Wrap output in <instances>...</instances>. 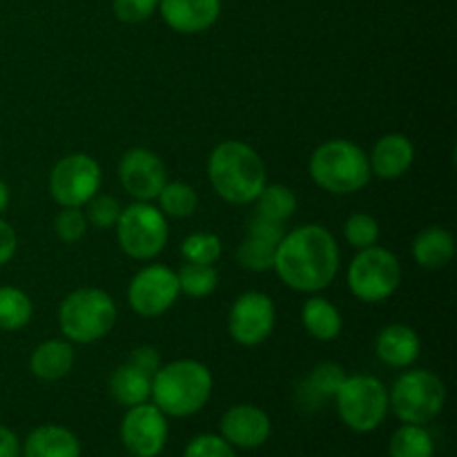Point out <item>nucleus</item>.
Listing matches in <instances>:
<instances>
[{
  "label": "nucleus",
  "instance_id": "32",
  "mask_svg": "<svg viewBox=\"0 0 457 457\" xmlns=\"http://www.w3.org/2000/svg\"><path fill=\"white\" fill-rule=\"evenodd\" d=\"M344 237H346V241L353 248H370V245L378 244L379 239V223L375 221L370 214H351V217L346 219V223H344Z\"/></svg>",
  "mask_w": 457,
  "mask_h": 457
},
{
  "label": "nucleus",
  "instance_id": "4",
  "mask_svg": "<svg viewBox=\"0 0 457 457\" xmlns=\"http://www.w3.org/2000/svg\"><path fill=\"white\" fill-rule=\"evenodd\" d=\"M308 170L312 181L330 195H355L369 186L373 177L369 154L360 145L344 138H333L317 147Z\"/></svg>",
  "mask_w": 457,
  "mask_h": 457
},
{
  "label": "nucleus",
  "instance_id": "19",
  "mask_svg": "<svg viewBox=\"0 0 457 457\" xmlns=\"http://www.w3.org/2000/svg\"><path fill=\"white\" fill-rule=\"evenodd\" d=\"M80 440L65 427L43 424L27 436L21 457H80Z\"/></svg>",
  "mask_w": 457,
  "mask_h": 457
},
{
  "label": "nucleus",
  "instance_id": "30",
  "mask_svg": "<svg viewBox=\"0 0 457 457\" xmlns=\"http://www.w3.org/2000/svg\"><path fill=\"white\" fill-rule=\"evenodd\" d=\"M181 254L186 263H204L214 266L221 257V239L212 232H195L181 244Z\"/></svg>",
  "mask_w": 457,
  "mask_h": 457
},
{
  "label": "nucleus",
  "instance_id": "7",
  "mask_svg": "<svg viewBox=\"0 0 457 457\" xmlns=\"http://www.w3.org/2000/svg\"><path fill=\"white\" fill-rule=\"evenodd\" d=\"M342 422L355 433H370L382 427L388 413V391L373 375H351L335 393Z\"/></svg>",
  "mask_w": 457,
  "mask_h": 457
},
{
  "label": "nucleus",
  "instance_id": "16",
  "mask_svg": "<svg viewBox=\"0 0 457 457\" xmlns=\"http://www.w3.org/2000/svg\"><path fill=\"white\" fill-rule=\"evenodd\" d=\"M163 21L179 34L210 29L221 13V0H159Z\"/></svg>",
  "mask_w": 457,
  "mask_h": 457
},
{
  "label": "nucleus",
  "instance_id": "28",
  "mask_svg": "<svg viewBox=\"0 0 457 457\" xmlns=\"http://www.w3.org/2000/svg\"><path fill=\"white\" fill-rule=\"evenodd\" d=\"M156 199L161 204V212L174 219L190 217V214H195L196 205H199V196H196L195 187L181 181L165 183Z\"/></svg>",
  "mask_w": 457,
  "mask_h": 457
},
{
  "label": "nucleus",
  "instance_id": "41",
  "mask_svg": "<svg viewBox=\"0 0 457 457\" xmlns=\"http://www.w3.org/2000/svg\"><path fill=\"white\" fill-rule=\"evenodd\" d=\"M7 205H9V187H7V183L0 179V214L7 210Z\"/></svg>",
  "mask_w": 457,
  "mask_h": 457
},
{
  "label": "nucleus",
  "instance_id": "38",
  "mask_svg": "<svg viewBox=\"0 0 457 457\" xmlns=\"http://www.w3.org/2000/svg\"><path fill=\"white\" fill-rule=\"evenodd\" d=\"M129 364H134L137 369H141L143 373L152 375L154 378L156 370L161 369V357H159V351L152 346H138L134 348L132 353H129Z\"/></svg>",
  "mask_w": 457,
  "mask_h": 457
},
{
  "label": "nucleus",
  "instance_id": "22",
  "mask_svg": "<svg viewBox=\"0 0 457 457\" xmlns=\"http://www.w3.org/2000/svg\"><path fill=\"white\" fill-rule=\"evenodd\" d=\"M110 393L119 404L137 406L150 400L152 395V375L143 373L134 364L125 361L123 366L112 373L110 378Z\"/></svg>",
  "mask_w": 457,
  "mask_h": 457
},
{
  "label": "nucleus",
  "instance_id": "20",
  "mask_svg": "<svg viewBox=\"0 0 457 457\" xmlns=\"http://www.w3.org/2000/svg\"><path fill=\"white\" fill-rule=\"evenodd\" d=\"M74 366V348L62 339H49L34 348L29 360L31 373L43 382H58Z\"/></svg>",
  "mask_w": 457,
  "mask_h": 457
},
{
  "label": "nucleus",
  "instance_id": "12",
  "mask_svg": "<svg viewBox=\"0 0 457 457\" xmlns=\"http://www.w3.org/2000/svg\"><path fill=\"white\" fill-rule=\"evenodd\" d=\"M168 415L156 404L129 406L120 422V442L132 457H156L168 445Z\"/></svg>",
  "mask_w": 457,
  "mask_h": 457
},
{
  "label": "nucleus",
  "instance_id": "5",
  "mask_svg": "<svg viewBox=\"0 0 457 457\" xmlns=\"http://www.w3.org/2000/svg\"><path fill=\"white\" fill-rule=\"evenodd\" d=\"M119 311L105 290L79 288L62 299L58 308V326L70 342L94 344L110 335L116 326Z\"/></svg>",
  "mask_w": 457,
  "mask_h": 457
},
{
  "label": "nucleus",
  "instance_id": "31",
  "mask_svg": "<svg viewBox=\"0 0 457 457\" xmlns=\"http://www.w3.org/2000/svg\"><path fill=\"white\" fill-rule=\"evenodd\" d=\"M275 250L277 245L266 244L262 239H254V237H245L239 244V248H237V262L245 270L266 272L275 263Z\"/></svg>",
  "mask_w": 457,
  "mask_h": 457
},
{
  "label": "nucleus",
  "instance_id": "39",
  "mask_svg": "<svg viewBox=\"0 0 457 457\" xmlns=\"http://www.w3.org/2000/svg\"><path fill=\"white\" fill-rule=\"evenodd\" d=\"M16 245H18L16 232H13V228L9 226L7 221L0 219V266L12 262V257L16 254Z\"/></svg>",
  "mask_w": 457,
  "mask_h": 457
},
{
  "label": "nucleus",
  "instance_id": "27",
  "mask_svg": "<svg viewBox=\"0 0 457 457\" xmlns=\"http://www.w3.org/2000/svg\"><path fill=\"white\" fill-rule=\"evenodd\" d=\"M254 204H257V212L254 214L284 223L297 210V196L288 186L275 183V186L263 187L257 199H254Z\"/></svg>",
  "mask_w": 457,
  "mask_h": 457
},
{
  "label": "nucleus",
  "instance_id": "29",
  "mask_svg": "<svg viewBox=\"0 0 457 457\" xmlns=\"http://www.w3.org/2000/svg\"><path fill=\"white\" fill-rule=\"evenodd\" d=\"M179 288L186 293L187 297H208L214 293L219 284V275L214 266H204V263H186L181 270L177 272Z\"/></svg>",
  "mask_w": 457,
  "mask_h": 457
},
{
  "label": "nucleus",
  "instance_id": "11",
  "mask_svg": "<svg viewBox=\"0 0 457 457\" xmlns=\"http://www.w3.org/2000/svg\"><path fill=\"white\" fill-rule=\"evenodd\" d=\"M179 293L181 288H179L177 272L172 268L154 263L132 277L128 288V302L137 315L152 320V317L168 312L177 302Z\"/></svg>",
  "mask_w": 457,
  "mask_h": 457
},
{
  "label": "nucleus",
  "instance_id": "25",
  "mask_svg": "<svg viewBox=\"0 0 457 457\" xmlns=\"http://www.w3.org/2000/svg\"><path fill=\"white\" fill-rule=\"evenodd\" d=\"M391 457H433L436 442L422 424H404L397 428L388 445Z\"/></svg>",
  "mask_w": 457,
  "mask_h": 457
},
{
  "label": "nucleus",
  "instance_id": "17",
  "mask_svg": "<svg viewBox=\"0 0 457 457\" xmlns=\"http://www.w3.org/2000/svg\"><path fill=\"white\" fill-rule=\"evenodd\" d=\"M415 159V147L409 137L404 134H386L375 143L373 152L369 156L370 172L379 179H400L409 172Z\"/></svg>",
  "mask_w": 457,
  "mask_h": 457
},
{
  "label": "nucleus",
  "instance_id": "26",
  "mask_svg": "<svg viewBox=\"0 0 457 457\" xmlns=\"http://www.w3.org/2000/svg\"><path fill=\"white\" fill-rule=\"evenodd\" d=\"M34 306L27 293L13 286H0V330H21L29 324Z\"/></svg>",
  "mask_w": 457,
  "mask_h": 457
},
{
  "label": "nucleus",
  "instance_id": "18",
  "mask_svg": "<svg viewBox=\"0 0 457 457\" xmlns=\"http://www.w3.org/2000/svg\"><path fill=\"white\" fill-rule=\"evenodd\" d=\"M375 353L386 366L409 369L411 364L418 361L420 353H422V342L411 326L391 324L379 330L378 339H375Z\"/></svg>",
  "mask_w": 457,
  "mask_h": 457
},
{
  "label": "nucleus",
  "instance_id": "37",
  "mask_svg": "<svg viewBox=\"0 0 457 457\" xmlns=\"http://www.w3.org/2000/svg\"><path fill=\"white\" fill-rule=\"evenodd\" d=\"M284 235H286L284 223H279V221H272V219L259 217V214H254V217L248 221V237L262 239V241H266V244L277 245Z\"/></svg>",
  "mask_w": 457,
  "mask_h": 457
},
{
  "label": "nucleus",
  "instance_id": "9",
  "mask_svg": "<svg viewBox=\"0 0 457 457\" xmlns=\"http://www.w3.org/2000/svg\"><path fill=\"white\" fill-rule=\"evenodd\" d=\"M402 281L400 259L386 248L370 245L360 250L348 268V288L360 302L378 303L391 297Z\"/></svg>",
  "mask_w": 457,
  "mask_h": 457
},
{
  "label": "nucleus",
  "instance_id": "8",
  "mask_svg": "<svg viewBox=\"0 0 457 457\" xmlns=\"http://www.w3.org/2000/svg\"><path fill=\"white\" fill-rule=\"evenodd\" d=\"M116 235H119V245L128 257L150 262L156 254L163 253L168 244V219L159 208L150 205V201H137L120 210Z\"/></svg>",
  "mask_w": 457,
  "mask_h": 457
},
{
  "label": "nucleus",
  "instance_id": "36",
  "mask_svg": "<svg viewBox=\"0 0 457 457\" xmlns=\"http://www.w3.org/2000/svg\"><path fill=\"white\" fill-rule=\"evenodd\" d=\"M156 7H159V0H114L116 18L129 25L147 21Z\"/></svg>",
  "mask_w": 457,
  "mask_h": 457
},
{
  "label": "nucleus",
  "instance_id": "23",
  "mask_svg": "<svg viewBox=\"0 0 457 457\" xmlns=\"http://www.w3.org/2000/svg\"><path fill=\"white\" fill-rule=\"evenodd\" d=\"M303 328L311 337L320 342H333L342 333V315L337 308L324 297H311L302 308Z\"/></svg>",
  "mask_w": 457,
  "mask_h": 457
},
{
  "label": "nucleus",
  "instance_id": "13",
  "mask_svg": "<svg viewBox=\"0 0 457 457\" xmlns=\"http://www.w3.org/2000/svg\"><path fill=\"white\" fill-rule=\"evenodd\" d=\"M275 321L277 308L272 299L253 290L237 297V302L232 303L230 315H228V330L241 346H259L272 335Z\"/></svg>",
  "mask_w": 457,
  "mask_h": 457
},
{
  "label": "nucleus",
  "instance_id": "33",
  "mask_svg": "<svg viewBox=\"0 0 457 457\" xmlns=\"http://www.w3.org/2000/svg\"><path fill=\"white\" fill-rule=\"evenodd\" d=\"M87 221L92 223L94 228H101V230H107V228H114L116 221L120 217V204L110 195H94L92 199L87 201Z\"/></svg>",
  "mask_w": 457,
  "mask_h": 457
},
{
  "label": "nucleus",
  "instance_id": "24",
  "mask_svg": "<svg viewBox=\"0 0 457 457\" xmlns=\"http://www.w3.org/2000/svg\"><path fill=\"white\" fill-rule=\"evenodd\" d=\"M344 379H346V373H344L342 366L335 364V361H321L303 379V384L299 386V395L306 404L320 406L330 397H335Z\"/></svg>",
  "mask_w": 457,
  "mask_h": 457
},
{
  "label": "nucleus",
  "instance_id": "14",
  "mask_svg": "<svg viewBox=\"0 0 457 457\" xmlns=\"http://www.w3.org/2000/svg\"><path fill=\"white\" fill-rule=\"evenodd\" d=\"M119 179L129 196L137 201H152L168 183V170L152 150L132 147L120 159Z\"/></svg>",
  "mask_w": 457,
  "mask_h": 457
},
{
  "label": "nucleus",
  "instance_id": "2",
  "mask_svg": "<svg viewBox=\"0 0 457 457\" xmlns=\"http://www.w3.org/2000/svg\"><path fill=\"white\" fill-rule=\"evenodd\" d=\"M208 177L214 192L228 204H254L266 187V165L248 143L223 141L210 154Z\"/></svg>",
  "mask_w": 457,
  "mask_h": 457
},
{
  "label": "nucleus",
  "instance_id": "42",
  "mask_svg": "<svg viewBox=\"0 0 457 457\" xmlns=\"http://www.w3.org/2000/svg\"><path fill=\"white\" fill-rule=\"evenodd\" d=\"M129 457H132V455H129Z\"/></svg>",
  "mask_w": 457,
  "mask_h": 457
},
{
  "label": "nucleus",
  "instance_id": "15",
  "mask_svg": "<svg viewBox=\"0 0 457 457\" xmlns=\"http://www.w3.org/2000/svg\"><path fill=\"white\" fill-rule=\"evenodd\" d=\"M221 437L235 449H259L272 433V422L263 409L254 404H237L223 413Z\"/></svg>",
  "mask_w": 457,
  "mask_h": 457
},
{
  "label": "nucleus",
  "instance_id": "6",
  "mask_svg": "<svg viewBox=\"0 0 457 457\" xmlns=\"http://www.w3.org/2000/svg\"><path fill=\"white\" fill-rule=\"evenodd\" d=\"M446 402L445 382L424 369L406 370L388 393V409L404 424H428L442 413Z\"/></svg>",
  "mask_w": 457,
  "mask_h": 457
},
{
  "label": "nucleus",
  "instance_id": "21",
  "mask_svg": "<svg viewBox=\"0 0 457 457\" xmlns=\"http://www.w3.org/2000/svg\"><path fill=\"white\" fill-rule=\"evenodd\" d=\"M455 254V239L449 230L440 226H431L420 232L413 241V259L422 268L440 270L449 266Z\"/></svg>",
  "mask_w": 457,
  "mask_h": 457
},
{
  "label": "nucleus",
  "instance_id": "35",
  "mask_svg": "<svg viewBox=\"0 0 457 457\" xmlns=\"http://www.w3.org/2000/svg\"><path fill=\"white\" fill-rule=\"evenodd\" d=\"M183 457H237L235 446L228 445L221 436L204 433L190 440V445L183 451Z\"/></svg>",
  "mask_w": 457,
  "mask_h": 457
},
{
  "label": "nucleus",
  "instance_id": "34",
  "mask_svg": "<svg viewBox=\"0 0 457 457\" xmlns=\"http://www.w3.org/2000/svg\"><path fill=\"white\" fill-rule=\"evenodd\" d=\"M54 228H56L58 239L65 241V244H76L87 232V217L80 208H62L58 212Z\"/></svg>",
  "mask_w": 457,
  "mask_h": 457
},
{
  "label": "nucleus",
  "instance_id": "3",
  "mask_svg": "<svg viewBox=\"0 0 457 457\" xmlns=\"http://www.w3.org/2000/svg\"><path fill=\"white\" fill-rule=\"evenodd\" d=\"M212 373L196 360H177L161 366L152 378V404L168 418H190L208 404Z\"/></svg>",
  "mask_w": 457,
  "mask_h": 457
},
{
  "label": "nucleus",
  "instance_id": "40",
  "mask_svg": "<svg viewBox=\"0 0 457 457\" xmlns=\"http://www.w3.org/2000/svg\"><path fill=\"white\" fill-rule=\"evenodd\" d=\"M22 446L16 433L12 428L0 424V457H21Z\"/></svg>",
  "mask_w": 457,
  "mask_h": 457
},
{
  "label": "nucleus",
  "instance_id": "1",
  "mask_svg": "<svg viewBox=\"0 0 457 457\" xmlns=\"http://www.w3.org/2000/svg\"><path fill=\"white\" fill-rule=\"evenodd\" d=\"M272 270L297 293H320L339 270V248L324 226L306 223L281 237Z\"/></svg>",
  "mask_w": 457,
  "mask_h": 457
},
{
  "label": "nucleus",
  "instance_id": "10",
  "mask_svg": "<svg viewBox=\"0 0 457 457\" xmlns=\"http://www.w3.org/2000/svg\"><path fill=\"white\" fill-rule=\"evenodd\" d=\"M101 165L89 154H70L54 165L49 192L62 208H83L101 190Z\"/></svg>",
  "mask_w": 457,
  "mask_h": 457
}]
</instances>
